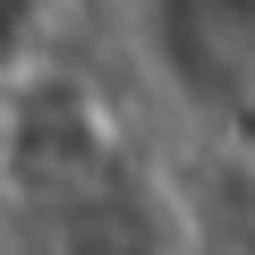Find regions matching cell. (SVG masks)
I'll return each instance as SVG.
<instances>
[{
    "mask_svg": "<svg viewBox=\"0 0 255 255\" xmlns=\"http://www.w3.org/2000/svg\"><path fill=\"white\" fill-rule=\"evenodd\" d=\"M153 34H162V51L179 60V77L204 111H230L247 94V43H255L247 0H162Z\"/></svg>",
    "mask_w": 255,
    "mask_h": 255,
    "instance_id": "6da1fadb",
    "label": "cell"
}]
</instances>
